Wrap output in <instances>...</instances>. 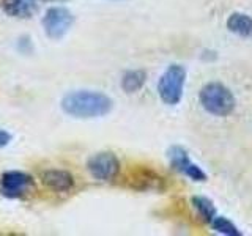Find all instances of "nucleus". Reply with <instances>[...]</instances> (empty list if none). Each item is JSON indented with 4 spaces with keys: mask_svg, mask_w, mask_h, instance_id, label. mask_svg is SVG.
<instances>
[{
    "mask_svg": "<svg viewBox=\"0 0 252 236\" xmlns=\"http://www.w3.org/2000/svg\"><path fill=\"white\" fill-rule=\"evenodd\" d=\"M62 110L74 118H98L112 110V99L101 91H71L63 96Z\"/></svg>",
    "mask_w": 252,
    "mask_h": 236,
    "instance_id": "f257e3e1",
    "label": "nucleus"
},
{
    "mask_svg": "<svg viewBox=\"0 0 252 236\" xmlns=\"http://www.w3.org/2000/svg\"><path fill=\"white\" fill-rule=\"evenodd\" d=\"M200 104L211 115L227 117L235 109V98L225 85L211 82L205 85L200 91Z\"/></svg>",
    "mask_w": 252,
    "mask_h": 236,
    "instance_id": "f03ea898",
    "label": "nucleus"
},
{
    "mask_svg": "<svg viewBox=\"0 0 252 236\" xmlns=\"http://www.w3.org/2000/svg\"><path fill=\"white\" fill-rule=\"evenodd\" d=\"M186 81V69L180 65H170L164 71L159 82H158V93L161 99L169 106H175L183 96Z\"/></svg>",
    "mask_w": 252,
    "mask_h": 236,
    "instance_id": "7ed1b4c3",
    "label": "nucleus"
},
{
    "mask_svg": "<svg viewBox=\"0 0 252 236\" xmlns=\"http://www.w3.org/2000/svg\"><path fill=\"white\" fill-rule=\"evenodd\" d=\"M74 24V16L65 6H52L43 16V29L47 38L60 39Z\"/></svg>",
    "mask_w": 252,
    "mask_h": 236,
    "instance_id": "20e7f679",
    "label": "nucleus"
},
{
    "mask_svg": "<svg viewBox=\"0 0 252 236\" xmlns=\"http://www.w3.org/2000/svg\"><path fill=\"white\" fill-rule=\"evenodd\" d=\"M87 169L93 178L99 181H112L120 172V161L114 153L101 151L87 161Z\"/></svg>",
    "mask_w": 252,
    "mask_h": 236,
    "instance_id": "39448f33",
    "label": "nucleus"
},
{
    "mask_svg": "<svg viewBox=\"0 0 252 236\" xmlns=\"http://www.w3.org/2000/svg\"><path fill=\"white\" fill-rule=\"evenodd\" d=\"M33 189V178L19 170H8L0 177V192L10 199H18Z\"/></svg>",
    "mask_w": 252,
    "mask_h": 236,
    "instance_id": "423d86ee",
    "label": "nucleus"
},
{
    "mask_svg": "<svg viewBox=\"0 0 252 236\" xmlns=\"http://www.w3.org/2000/svg\"><path fill=\"white\" fill-rule=\"evenodd\" d=\"M169 159H170V165H172L173 170L183 173V175L189 177L194 181H207L205 172L199 167V165L191 162V159H189V156H188V151L185 148L172 147L169 149Z\"/></svg>",
    "mask_w": 252,
    "mask_h": 236,
    "instance_id": "0eeeda50",
    "label": "nucleus"
},
{
    "mask_svg": "<svg viewBox=\"0 0 252 236\" xmlns=\"http://www.w3.org/2000/svg\"><path fill=\"white\" fill-rule=\"evenodd\" d=\"M43 184L51 189L54 192L65 194L73 191L74 187V177L71 175L68 170H60V169H49L43 172L41 175Z\"/></svg>",
    "mask_w": 252,
    "mask_h": 236,
    "instance_id": "6e6552de",
    "label": "nucleus"
},
{
    "mask_svg": "<svg viewBox=\"0 0 252 236\" xmlns=\"http://www.w3.org/2000/svg\"><path fill=\"white\" fill-rule=\"evenodd\" d=\"M2 8L11 18L27 19L36 11V0H2Z\"/></svg>",
    "mask_w": 252,
    "mask_h": 236,
    "instance_id": "1a4fd4ad",
    "label": "nucleus"
},
{
    "mask_svg": "<svg viewBox=\"0 0 252 236\" xmlns=\"http://www.w3.org/2000/svg\"><path fill=\"white\" fill-rule=\"evenodd\" d=\"M227 29L243 38H252V18L244 13H233L227 19Z\"/></svg>",
    "mask_w": 252,
    "mask_h": 236,
    "instance_id": "9d476101",
    "label": "nucleus"
},
{
    "mask_svg": "<svg viewBox=\"0 0 252 236\" xmlns=\"http://www.w3.org/2000/svg\"><path fill=\"white\" fill-rule=\"evenodd\" d=\"M145 81H147L145 71L132 69V71H128V73H125V76L122 79V88L126 93H136L144 87Z\"/></svg>",
    "mask_w": 252,
    "mask_h": 236,
    "instance_id": "9b49d317",
    "label": "nucleus"
},
{
    "mask_svg": "<svg viewBox=\"0 0 252 236\" xmlns=\"http://www.w3.org/2000/svg\"><path fill=\"white\" fill-rule=\"evenodd\" d=\"M192 205L197 209V212L200 214V217L205 220V222L211 224V220L216 217V208L213 205L211 200H208L207 197H192Z\"/></svg>",
    "mask_w": 252,
    "mask_h": 236,
    "instance_id": "f8f14e48",
    "label": "nucleus"
},
{
    "mask_svg": "<svg viewBox=\"0 0 252 236\" xmlns=\"http://www.w3.org/2000/svg\"><path fill=\"white\" fill-rule=\"evenodd\" d=\"M161 183V177L155 175L152 170H142L134 177L132 186L137 184V189H153Z\"/></svg>",
    "mask_w": 252,
    "mask_h": 236,
    "instance_id": "ddd939ff",
    "label": "nucleus"
},
{
    "mask_svg": "<svg viewBox=\"0 0 252 236\" xmlns=\"http://www.w3.org/2000/svg\"><path fill=\"white\" fill-rule=\"evenodd\" d=\"M211 227L216 233L227 235V236H241V232L236 228L233 222H230L227 217H215L211 220Z\"/></svg>",
    "mask_w": 252,
    "mask_h": 236,
    "instance_id": "4468645a",
    "label": "nucleus"
},
{
    "mask_svg": "<svg viewBox=\"0 0 252 236\" xmlns=\"http://www.w3.org/2000/svg\"><path fill=\"white\" fill-rule=\"evenodd\" d=\"M11 142V134L6 132L5 129H0V148L6 147Z\"/></svg>",
    "mask_w": 252,
    "mask_h": 236,
    "instance_id": "2eb2a0df",
    "label": "nucleus"
}]
</instances>
